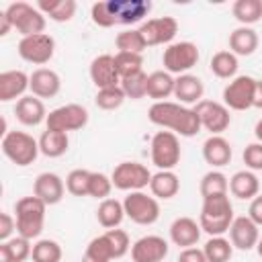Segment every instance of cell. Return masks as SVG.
I'll return each instance as SVG.
<instances>
[{"mask_svg":"<svg viewBox=\"0 0 262 262\" xmlns=\"http://www.w3.org/2000/svg\"><path fill=\"white\" fill-rule=\"evenodd\" d=\"M147 119L154 125L170 129L172 133L182 137H192L201 131V121L194 108H188L180 102H170V100L154 102L147 111Z\"/></svg>","mask_w":262,"mask_h":262,"instance_id":"obj_1","label":"cell"},{"mask_svg":"<svg viewBox=\"0 0 262 262\" xmlns=\"http://www.w3.org/2000/svg\"><path fill=\"white\" fill-rule=\"evenodd\" d=\"M233 205L227 194H215L203 199V209L199 215V225L203 231H207L211 237L223 235L229 231L233 223Z\"/></svg>","mask_w":262,"mask_h":262,"instance_id":"obj_2","label":"cell"},{"mask_svg":"<svg viewBox=\"0 0 262 262\" xmlns=\"http://www.w3.org/2000/svg\"><path fill=\"white\" fill-rule=\"evenodd\" d=\"M45 209L47 205L37 199L35 194L33 196H23L16 207H14V217H16V231L20 237H27V239H33V237H39L41 231H43V223H45Z\"/></svg>","mask_w":262,"mask_h":262,"instance_id":"obj_3","label":"cell"},{"mask_svg":"<svg viewBox=\"0 0 262 262\" xmlns=\"http://www.w3.org/2000/svg\"><path fill=\"white\" fill-rule=\"evenodd\" d=\"M2 154L16 166H29L39 156V141L25 131H8L2 135Z\"/></svg>","mask_w":262,"mask_h":262,"instance_id":"obj_4","label":"cell"},{"mask_svg":"<svg viewBox=\"0 0 262 262\" xmlns=\"http://www.w3.org/2000/svg\"><path fill=\"white\" fill-rule=\"evenodd\" d=\"M4 12L10 18L12 29H16L23 37L39 35L45 29V14L29 2H12Z\"/></svg>","mask_w":262,"mask_h":262,"instance_id":"obj_5","label":"cell"},{"mask_svg":"<svg viewBox=\"0 0 262 262\" xmlns=\"http://www.w3.org/2000/svg\"><path fill=\"white\" fill-rule=\"evenodd\" d=\"M151 176L154 174L147 170V166H143L139 162H121L115 166L111 180H113L115 188L133 192V190H141V188L149 186Z\"/></svg>","mask_w":262,"mask_h":262,"instance_id":"obj_6","label":"cell"},{"mask_svg":"<svg viewBox=\"0 0 262 262\" xmlns=\"http://www.w3.org/2000/svg\"><path fill=\"white\" fill-rule=\"evenodd\" d=\"M123 209H125V215L137 225H151L160 217V205L156 196H149L141 190L129 192L123 201Z\"/></svg>","mask_w":262,"mask_h":262,"instance_id":"obj_7","label":"cell"},{"mask_svg":"<svg viewBox=\"0 0 262 262\" xmlns=\"http://www.w3.org/2000/svg\"><path fill=\"white\" fill-rule=\"evenodd\" d=\"M199 61V47L190 41H180V43H170L164 49L162 63L168 74H186L190 68H194Z\"/></svg>","mask_w":262,"mask_h":262,"instance_id":"obj_8","label":"cell"},{"mask_svg":"<svg viewBox=\"0 0 262 262\" xmlns=\"http://www.w3.org/2000/svg\"><path fill=\"white\" fill-rule=\"evenodd\" d=\"M151 162L160 170H172L180 162V141L172 131H158L151 137Z\"/></svg>","mask_w":262,"mask_h":262,"instance_id":"obj_9","label":"cell"},{"mask_svg":"<svg viewBox=\"0 0 262 262\" xmlns=\"http://www.w3.org/2000/svg\"><path fill=\"white\" fill-rule=\"evenodd\" d=\"M47 129L49 131H59V133H68V131H78L88 123V111L82 104H63L53 108L47 115Z\"/></svg>","mask_w":262,"mask_h":262,"instance_id":"obj_10","label":"cell"},{"mask_svg":"<svg viewBox=\"0 0 262 262\" xmlns=\"http://www.w3.org/2000/svg\"><path fill=\"white\" fill-rule=\"evenodd\" d=\"M55 51V41L51 35L47 33H39V35H31V37H23L18 41V55L35 66H43L53 57Z\"/></svg>","mask_w":262,"mask_h":262,"instance_id":"obj_11","label":"cell"},{"mask_svg":"<svg viewBox=\"0 0 262 262\" xmlns=\"http://www.w3.org/2000/svg\"><path fill=\"white\" fill-rule=\"evenodd\" d=\"M194 113L201 121V127L211 131L213 135H219L223 133L229 123H231V115H229V108L221 102H215V100H201L196 102L194 106Z\"/></svg>","mask_w":262,"mask_h":262,"instance_id":"obj_12","label":"cell"},{"mask_svg":"<svg viewBox=\"0 0 262 262\" xmlns=\"http://www.w3.org/2000/svg\"><path fill=\"white\" fill-rule=\"evenodd\" d=\"M256 80L252 76H235L223 88V104L231 111H246L254 102Z\"/></svg>","mask_w":262,"mask_h":262,"instance_id":"obj_13","label":"cell"},{"mask_svg":"<svg viewBox=\"0 0 262 262\" xmlns=\"http://www.w3.org/2000/svg\"><path fill=\"white\" fill-rule=\"evenodd\" d=\"M139 33L145 39V45H164L170 43L176 33H178V23L174 16H158V18H147L141 27Z\"/></svg>","mask_w":262,"mask_h":262,"instance_id":"obj_14","label":"cell"},{"mask_svg":"<svg viewBox=\"0 0 262 262\" xmlns=\"http://www.w3.org/2000/svg\"><path fill=\"white\" fill-rule=\"evenodd\" d=\"M168 256V242L160 235H143L131 246L133 262H162Z\"/></svg>","mask_w":262,"mask_h":262,"instance_id":"obj_15","label":"cell"},{"mask_svg":"<svg viewBox=\"0 0 262 262\" xmlns=\"http://www.w3.org/2000/svg\"><path fill=\"white\" fill-rule=\"evenodd\" d=\"M108 4L119 25H135L143 20L151 10L149 0H108Z\"/></svg>","mask_w":262,"mask_h":262,"instance_id":"obj_16","label":"cell"},{"mask_svg":"<svg viewBox=\"0 0 262 262\" xmlns=\"http://www.w3.org/2000/svg\"><path fill=\"white\" fill-rule=\"evenodd\" d=\"M90 80L94 82V86L98 90L111 88V86H121V76L115 66V55L102 53V55L94 57L90 63Z\"/></svg>","mask_w":262,"mask_h":262,"instance_id":"obj_17","label":"cell"},{"mask_svg":"<svg viewBox=\"0 0 262 262\" xmlns=\"http://www.w3.org/2000/svg\"><path fill=\"white\" fill-rule=\"evenodd\" d=\"M260 233H258V225L250 219V217H235L231 227H229V242L233 248L237 250H252L254 246H258Z\"/></svg>","mask_w":262,"mask_h":262,"instance_id":"obj_18","label":"cell"},{"mask_svg":"<svg viewBox=\"0 0 262 262\" xmlns=\"http://www.w3.org/2000/svg\"><path fill=\"white\" fill-rule=\"evenodd\" d=\"M63 180L53 172H41L33 184V194L45 205H57L63 199Z\"/></svg>","mask_w":262,"mask_h":262,"instance_id":"obj_19","label":"cell"},{"mask_svg":"<svg viewBox=\"0 0 262 262\" xmlns=\"http://www.w3.org/2000/svg\"><path fill=\"white\" fill-rule=\"evenodd\" d=\"M29 78H31L29 90L37 98H53L59 92V88H61L59 74L53 72V70H49V68H39Z\"/></svg>","mask_w":262,"mask_h":262,"instance_id":"obj_20","label":"cell"},{"mask_svg":"<svg viewBox=\"0 0 262 262\" xmlns=\"http://www.w3.org/2000/svg\"><path fill=\"white\" fill-rule=\"evenodd\" d=\"M14 115L27 127H35L41 121H47V111H45L43 100L37 98V96H33V94L31 96H23V98L16 100Z\"/></svg>","mask_w":262,"mask_h":262,"instance_id":"obj_21","label":"cell"},{"mask_svg":"<svg viewBox=\"0 0 262 262\" xmlns=\"http://www.w3.org/2000/svg\"><path fill=\"white\" fill-rule=\"evenodd\" d=\"M29 84H31V78L20 70L2 72L0 74V100L8 102V100H14V98H23Z\"/></svg>","mask_w":262,"mask_h":262,"instance_id":"obj_22","label":"cell"},{"mask_svg":"<svg viewBox=\"0 0 262 262\" xmlns=\"http://www.w3.org/2000/svg\"><path fill=\"white\" fill-rule=\"evenodd\" d=\"M201 225L190 217H178L170 225V239L180 248H192L201 237Z\"/></svg>","mask_w":262,"mask_h":262,"instance_id":"obj_23","label":"cell"},{"mask_svg":"<svg viewBox=\"0 0 262 262\" xmlns=\"http://www.w3.org/2000/svg\"><path fill=\"white\" fill-rule=\"evenodd\" d=\"M203 92H205V86H203L201 78H196L192 74H182L174 82V96L182 104H196V102H201L203 100Z\"/></svg>","mask_w":262,"mask_h":262,"instance_id":"obj_24","label":"cell"},{"mask_svg":"<svg viewBox=\"0 0 262 262\" xmlns=\"http://www.w3.org/2000/svg\"><path fill=\"white\" fill-rule=\"evenodd\" d=\"M203 158L213 168L227 166L229 160H231V145H229V141L225 137H221V135H211L203 143Z\"/></svg>","mask_w":262,"mask_h":262,"instance_id":"obj_25","label":"cell"},{"mask_svg":"<svg viewBox=\"0 0 262 262\" xmlns=\"http://www.w3.org/2000/svg\"><path fill=\"white\" fill-rule=\"evenodd\" d=\"M229 190L235 199H254L260 190L258 176L252 170H239L229 178Z\"/></svg>","mask_w":262,"mask_h":262,"instance_id":"obj_26","label":"cell"},{"mask_svg":"<svg viewBox=\"0 0 262 262\" xmlns=\"http://www.w3.org/2000/svg\"><path fill=\"white\" fill-rule=\"evenodd\" d=\"M229 47L233 55H252L258 49V33L252 27H237L229 35Z\"/></svg>","mask_w":262,"mask_h":262,"instance_id":"obj_27","label":"cell"},{"mask_svg":"<svg viewBox=\"0 0 262 262\" xmlns=\"http://www.w3.org/2000/svg\"><path fill=\"white\" fill-rule=\"evenodd\" d=\"M149 190L156 199H172L180 190V180L172 170H160L151 176Z\"/></svg>","mask_w":262,"mask_h":262,"instance_id":"obj_28","label":"cell"},{"mask_svg":"<svg viewBox=\"0 0 262 262\" xmlns=\"http://www.w3.org/2000/svg\"><path fill=\"white\" fill-rule=\"evenodd\" d=\"M37 8L55 23H68L76 14V0H39Z\"/></svg>","mask_w":262,"mask_h":262,"instance_id":"obj_29","label":"cell"},{"mask_svg":"<svg viewBox=\"0 0 262 262\" xmlns=\"http://www.w3.org/2000/svg\"><path fill=\"white\" fill-rule=\"evenodd\" d=\"M174 82L176 78H172V74H168L166 70L151 72L147 76V96L154 98L156 102H162L164 98L174 94Z\"/></svg>","mask_w":262,"mask_h":262,"instance_id":"obj_30","label":"cell"},{"mask_svg":"<svg viewBox=\"0 0 262 262\" xmlns=\"http://www.w3.org/2000/svg\"><path fill=\"white\" fill-rule=\"evenodd\" d=\"M123 217H125V209H123V203L117 199H104L96 209V219L104 229L119 227Z\"/></svg>","mask_w":262,"mask_h":262,"instance_id":"obj_31","label":"cell"},{"mask_svg":"<svg viewBox=\"0 0 262 262\" xmlns=\"http://www.w3.org/2000/svg\"><path fill=\"white\" fill-rule=\"evenodd\" d=\"M70 139L68 133H59V131H43V135L39 137V149L43 156L47 158H59L68 151Z\"/></svg>","mask_w":262,"mask_h":262,"instance_id":"obj_32","label":"cell"},{"mask_svg":"<svg viewBox=\"0 0 262 262\" xmlns=\"http://www.w3.org/2000/svg\"><path fill=\"white\" fill-rule=\"evenodd\" d=\"M231 10L242 27H250L262 18V0H235Z\"/></svg>","mask_w":262,"mask_h":262,"instance_id":"obj_33","label":"cell"},{"mask_svg":"<svg viewBox=\"0 0 262 262\" xmlns=\"http://www.w3.org/2000/svg\"><path fill=\"white\" fill-rule=\"evenodd\" d=\"M237 55H233L231 51H217L213 57H211V72L217 76V78H233L235 72H237Z\"/></svg>","mask_w":262,"mask_h":262,"instance_id":"obj_34","label":"cell"},{"mask_svg":"<svg viewBox=\"0 0 262 262\" xmlns=\"http://www.w3.org/2000/svg\"><path fill=\"white\" fill-rule=\"evenodd\" d=\"M199 188H201L203 199H207V196H215V194H227L229 182H227V176L223 172L211 170L201 178V186Z\"/></svg>","mask_w":262,"mask_h":262,"instance_id":"obj_35","label":"cell"},{"mask_svg":"<svg viewBox=\"0 0 262 262\" xmlns=\"http://www.w3.org/2000/svg\"><path fill=\"white\" fill-rule=\"evenodd\" d=\"M203 252L207 256V262H229V258L233 254V246H231L229 239H225L221 235H215L205 244Z\"/></svg>","mask_w":262,"mask_h":262,"instance_id":"obj_36","label":"cell"},{"mask_svg":"<svg viewBox=\"0 0 262 262\" xmlns=\"http://www.w3.org/2000/svg\"><path fill=\"white\" fill-rule=\"evenodd\" d=\"M111 260H115V256H113L111 244L104 237V233L98 235V237H94L86 246V252L82 256V262H111Z\"/></svg>","mask_w":262,"mask_h":262,"instance_id":"obj_37","label":"cell"},{"mask_svg":"<svg viewBox=\"0 0 262 262\" xmlns=\"http://www.w3.org/2000/svg\"><path fill=\"white\" fill-rule=\"evenodd\" d=\"M115 45L119 51H125V53H143V49L147 47L145 45V39L143 35L139 33V29H127L123 33L117 35L115 39Z\"/></svg>","mask_w":262,"mask_h":262,"instance_id":"obj_38","label":"cell"},{"mask_svg":"<svg viewBox=\"0 0 262 262\" xmlns=\"http://www.w3.org/2000/svg\"><path fill=\"white\" fill-rule=\"evenodd\" d=\"M31 258L33 262H59L61 246L55 239H39L37 244H33Z\"/></svg>","mask_w":262,"mask_h":262,"instance_id":"obj_39","label":"cell"},{"mask_svg":"<svg viewBox=\"0 0 262 262\" xmlns=\"http://www.w3.org/2000/svg\"><path fill=\"white\" fill-rule=\"evenodd\" d=\"M125 98L127 96H125L121 86H111V88H100L96 92V96H94V102L102 111H115V108H119L123 104Z\"/></svg>","mask_w":262,"mask_h":262,"instance_id":"obj_40","label":"cell"},{"mask_svg":"<svg viewBox=\"0 0 262 262\" xmlns=\"http://www.w3.org/2000/svg\"><path fill=\"white\" fill-rule=\"evenodd\" d=\"M115 66H117V72L121 78H129L133 74H139L143 72L141 66H143V57L139 53H125V51H119L115 55Z\"/></svg>","mask_w":262,"mask_h":262,"instance_id":"obj_41","label":"cell"},{"mask_svg":"<svg viewBox=\"0 0 262 262\" xmlns=\"http://www.w3.org/2000/svg\"><path fill=\"white\" fill-rule=\"evenodd\" d=\"M121 88H123L125 96L133 98V100L147 96V74L139 72V74H133L129 78H121Z\"/></svg>","mask_w":262,"mask_h":262,"instance_id":"obj_42","label":"cell"},{"mask_svg":"<svg viewBox=\"0 0 262 262\" xmlns=\"http://www.w3.org/2000/svg\"><path fill=\"white\" fill-rule=\"evenodd\" d=\"M90 174L88 170L76 168L66 176V188L70 194L74 196H86L88 194V186H90Z\"/></svg>","mask_w":262,"mask_h":262,"instance_id":"obj_43","label":"cell"},{"mask_svg":"<svg viewBox=\"0 0 262 262\" xmlns=\"http://www.w3.org/2000/svg\"><path fill=\"white\" fill-rule=\"evenodd\" d=\"M113 190V180L111 176L102 174V172H92L90 174V186H88V196H94V199H108Z\"/></svg>","mask_w":262,"mask_h":262,"instance_id":"obj_44","label":"cell"},{"mask_svg":"<svg viewBox=\"0 0 262 262\" xmlns=\"http://www.w3.org/2000/svg\"><path fill=\"white\" fill-rule=\"evenodd\" d=\"M104 237L108 239L115 258H123V256L129 252V248H131L129 235H127V231H123V229H117V227H115V229H106V231H104Z\"/></svg>","mask_w":262,"mask_h":262,"instance_id":"obj_45","label":"cell"},{"mask_svg":"<svg viewBox=\"0 0 262 262\" xmlns=\"http://www.w3.org/2000/svg\"><path fill=\"white\" fill-rule=\"evenodd\" d=\"M90 16H92V23L98 25V27H102V29H108V27L117 25L108 0L106 2H94L92 8H90Z\"/></svg>","mask_w":262,"mask_h":262,"instance_id":"obj_46","label":"cell"},{"mask_svg":"<svg viewBox=\"0 0 262 262\" xmlns=\"http://www.w3.org/2000/svg\"><path fill=\"white\" fill-rule=\"evenodd\" d=\"M4 244H6V248H8V252H10L14 262H25L27 258H31V252H33L31 239L16 235V237H12V239H8Z\"/></svg>","mask_w":262,"mask_h":262,"instance_id":"obj_47","label":"cell"},{"mask_svg":"<svg viewBox=\"0 0 262 262\" xmlns=\"http://www.w3.org/2000/svg\"><path fill=\"white\" fill-rule=\"evenodd\" d=\"M242 158H244V164L250 170H262V143L256 141V143L246 145Z\"/></svg>","mask_w":262,"mask_h":262,"instance_id":"obj_48","label":"cell"},{"mask_svg":"<svg viewBox=\"0 0 262 262\" xmlns=\"http://www.w3.org/2000/svg\"><path fill=\"white\" fill-rule=\"evenodd\" d=\"M14 229H16V217H12L10 213H2L0 215V242H8Z\"/></svg>","mask_w":262,"mask_h":262,"instance_id":"obj_49","label":"cell"},{"mask_svg":"<svg viewBox=\"0 0 262 262\" xmlns=\"http://www.w3.org/2000/svg\"><path fill=\"white\" fill-rule=\"evenodd\" d=\"M178 262H207V256L199 248H184L178 254Z\"/></svg>","mask_w":262,"mask_h":262,"instance_id":"obj_50","label":"cell"},{"mask_svg":"<svg viewBox=\"0 0 262 262\" xmlns=\"http://www.w3.org/2000/svg\"><path fill=\"white\" fill-rule=\"evenodd\" d=\"M248 217L260 227L262 225V194L254 196L252 203H250V209H248Z\"/></svg>","mask_w":262,"mask_h":262,"instance_id":"obj_51","label":"cell"},{"mask_svg":"<svg viewBox=\"0 0 262 262\" xmlns=\"http://www.w3.org/2000/svg\"><path fill=\"white\" fill-rule=\"evenodd\" d=\"M10 29H12V23H10V18L6 16V12L2 10V12H0V37L8 35V33H10Z\"/></svg>","mask_w":262,"mask_h":262,"instance_id":"obj_52","label":"cell"},{"mask_svg":"<svg viewBox=\"0 0 262 262\" xmlns=\"http://www.w3.org/2000/svg\"><path fill=\"white\" fill-rule=\"evenodd\" d=\"M252 106L262 108V80H256V88H254V102Z\"/></svg>","mask_w":262,"mask_h":262,"instance_id":"obj_53","label":"cell"},{"mask_svg":"<svg viewBox=\"0 0 262 262\" xmlns=\"http://www.w3.org/2000/svg\"><path fill=\"white\" fill-rule=\"evenodd\" d=\"M0 262H14L12 260V256H10V252H8V248H6V244L2 242L0 244Z\"/></svg>","mask_w":262,"mask_h":262,"instance_id":"obj_54","label":"cell"},{"mask_svg":"<svg viewBox=\"0 0 262 262\" xmlns=\"http://www.w3.org/2000/svg\"><path fill=\"white\" fill-rule=\"evenodd\" d=\"M254 133H256V137H258V141L262 143V119L256 123V129H254Z\"/></svg>","mask_w":262,"mask_h":262,"instance_id":"obj_55","label":"cell"},{"mask_svg":"<svg viewBox=\"0 0 262 262\" xmlns=\"http://www.w3.org/2000/svg\"><path fill=\"white\" fill-rule=\"evenodd\" d=\"M256 248H258V254H260V256H262V237H260V239H258V246H256Z\"/></svg>","mask_w":262,"mask_h":262,"instance_id":"obj_56","label":"cell"}]
</instances>
